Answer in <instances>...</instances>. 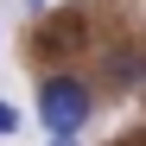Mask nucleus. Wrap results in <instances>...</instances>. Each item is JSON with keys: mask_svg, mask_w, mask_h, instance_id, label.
I'll use <instances>...</instances> for the list:
<instances>
[{"mask_svg": "<svg viewBox=\"0 0 146 146\" xmlns=\"http://www.w3.org/2000/svg\"><path fill=\"white\" fill-rule=\"evenodd\" d=\"M102 83H114V89H146V51H140V44H121V51H108Z\"/></svg>", "mask_w": 146, "mask_h": 146, "instance_id": "nucleus-3", "label": "nucleus"}, {"mask_svg": "<svg viewBox=\"0 0 146 146\" xmlns=\"http://www.w3.org/2000/svg\"><path fill=\"white\" fill-rule=\"evenodd\" d=\"M44 7H51V0H26V13H44Z\"/></svg>", "mask_w": 146, "mask_h": 146, "instance_id": "nucleus-6", "label": "nucleus"}, {"mask_svg": "<svg viewBox=\"0 0 146 146\" xmlns=\"http://www.w3.org/2000/svg\"><path fill=\"white\" fill-rule=\"evenodd\" d=\"M51 146H76V133H51Z\"/></svg>", "mask_w": 146, "mask_h": 146, "instance_id": "nucleus-5", "label": "nucleus"}, {"mask_svg": "<svg viewBox=\"0 0 146 146\" xmlns=\"http://www.w3.org/2000/svg\"><path fill=\"white\" fill-rule=\"evenodd\" d=\"M13 133H19V108H13V102H0V140H13Z\"/></svg>", "mask_w": 146, "mask_h": 146, "instance_id": "nucleus-4", "label": "nucleus"}, {"mask_svg": "<svg viewBox=\"0 0 146 146\" xmlns=\"http://www.w3.org/2000/svg\"><path fill=\"white\" fill-rule=\"evenodd\" d=\"M76 44H83V19H76V13H57L51 26H38V38H32V51H38L44 64H51V57H70Z\"/></svg>", "mask_w": 146, "mask_h": 146, "instance_id": "nucleus-2", "label": "nucleus"}, {"mask_svg": "<svg viewBox=\"0 0 146 146\" xmlns=\"http://www.w3.org/2000/svg\"><path fill=\"white\" fill-rule=\"evenodd\" d=\"M89 114H95L89 76H76V70H44L38 76V121H44V133H83Z\"/></svg>", "mask_w": 146, "mask_h": 146, "instance_id": "nucleus-1", "label": "nucleus"}, {"mask_svg": "<svg viewBox=\"0 0 146 146\" xmlns=\"http://www.w3.org/2000/svg\"><path fill=\"white\" fill-rule=\"evenodd\" d=\"M133 146H140V140H133Z\"/></svg>", "mask_w": 146, "mask_h": 146, "instance_id": "nucleus-7", "label": "nucleus"}]
</instances>
